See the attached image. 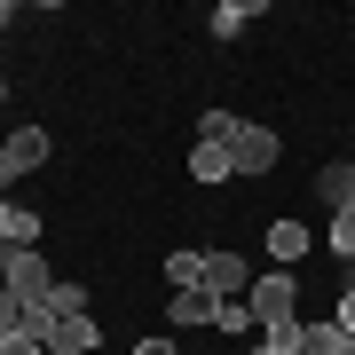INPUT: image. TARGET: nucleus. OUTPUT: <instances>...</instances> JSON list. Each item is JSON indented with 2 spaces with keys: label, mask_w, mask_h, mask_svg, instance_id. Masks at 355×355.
<instances>
[{
  "label": "nucleus",
  "mask_w": 355,
  "mask_h": 355,
  "mask_svg": "<svg viewBox=\"0 0 355 355\" xmlns=\"http://www.w3.org/2000/svg\"><path fill=\"white\" fill-rule=\"evenodd\" d=\"M300 253H308V229L300 221H268V261H277V268H300Z\"/></svg>",
  "instance_id": "6e6552de"
},
{
  "label": "nucleus",
  "mask_w": 355,
  "mask_h": 355,
  "mask_svg": "<svg viewBox=\"0 0 355 355\" xmlns=\"http://www.w3.org/2000/svg\"><path fill=\"white\" fill-rule=\"evenodd\" d=\"M245 308H253V324H261V331H292V324H300V277H292V268H277V277H253Z\"/></svg>",
  "instance_id": "f257e3e1"
},
{
  "label": "nucleus",
  "mask_w": 355,
  "mask_h": 355,
  "mask_svg": "<svg viewBox=\"0 0 355 355\" xmlns=\"http://www.w3.org/2000/svg\"><path fill=\"white\" fill-rule=\"evenodd\" d=\"M284 158V142H277V127H253L245 119L237 135H229V174H268V166Z\"/></svg>",
  "instance_id": "7ed1b4c3"
},
{
  "label": "nucleus",
  "mask_w": 355,
  "mask_h": 355,
  "mask_svg": "<svg viewBox=\"0 0 355 355\" xmlns=\"http://www.w3.org/2000/svg\"><path fill=\"white\" fill-rule=\"evenodd\" d=\"M245 355H300V324H292V331H253Z\"/></svg>",
  "instance_id": "2eb2a0df"
},
{
  "label": "nucleus",
  "mask_w": 355,
  "mask_h": 355,
  "mask_svg": "<svg viewBox=\"0 0 355 355\" xmlns=\"http://www.w3.org/2000/svg\"><path fill=\"white\" fill-rule=\"evenodd\" d=\"M253 16H261V0H221V8H214V32H221V40H237Z\"/></svg>",
  "instance_id": "ddd939ff"
},
{
  "label": "nucleus",
  "mask_w": 355,
  "mask_h": 355,
  "mask_svg": "<svg viewBox=\"0 0 355 355\" xmlns=\"http://www.w3.org/2000/svg\"><path fill=\"white\" fill-rule=\"evenodd\" d=\"M214 292L205 284H182V292H166V324H182V331H198V324H214Z\"/></svg>",
  "instance_id": "0eeeda50"
},
{
  "label": "nucleus",
  "mask_w": 355,
  "mask_h": 355,
  "mask_svg": "<svg viewBox=\"0 0 355 355\" xmlns=\"http://www.w3.org/2000/svg\"><path fill=\"white\" fill-rule=\"evenodd\" d=\"M316 198L331 205V214H347V205H355V166L340 158V166H324V174H316Z\"/></svg>",
  "instance_id": "1a4fd4ad"
},
{
  "label": "nucleus",
  "mask_w": 355,
  "mask_h": 355,
  "mask_svg": "<svg viewBox=\"0 0 355 355\" xmlns=\"http://www.w3.org/2000/svg\"><path fill=\"white\" fill-rule=\"evenodd\" d=\"M347 355H355V340H347Z\"/></svg>",
  "instance_id": "393cba45"
},
{
  "label": "nucleus",
  "mask_w": 355,
  "mask_h": 355,
  "mask_svg": "<svg viewBox=\"0 0 355 355\" xmlns=\"http://www.w3.org/2000/svg\"><path fill=\"white\" fill-rule=\"evenodd\" d=\"M331 324H340V331H347V340H355V284L340 292V308H331Z\"/></svg>",
  "instance_id": "412c9836"
},
{
  "label": "nucleus",
  "mask_w": 355,
  "mask_h": 355,
  "mask_svg": "<svg viewBox=\"0 0 355 355\" xmlns=\"http://www.w3.org/2000/svg\"><path fill=\"white\" fill-rule=\"evenodd\" d=\"M331 253L355 268V214H331Z\"/></svg>",
  "instance_id": "a211bd4d"
},
{
  "label": "nucleus",
  "mask_w": 355,
  "mask_h": 355,
  "mask_svg": "<svg viewBox=\"0 0 355 355\" xmlns=\"http://www.w3.org/2000/svg\"><path fill=\"white\" fill-rule=\"evenodd\" d=\"M0 355H48V340H32V331L16 324V331H0Z\"/></svg>",
  "instance_id": "6ab92c4d"
},
{
  "label": "nucleus",
  "mask_w": 355,
  "mask_h": 355,
  "mask_svg": "<svg viewBox=\"0 0 355 355\" xmlns=\"http://www.w3.org/2000/svg\"><path fill=\"white\" fill-rule=\"evenodd\" d=\"M0 284H8V292H16L24 308H40V300L55 292L48 261H40V245H8V253H0Z\"/></svg>",
  "instance_id": "f03ea898"
},
{
  "label": "nucleus",
  "mask_w": 355,
  "mask_h": 355,
  "mask_svg": "<svg viewBox=\"0 0 355 355\" xmlns=\"http://www.w3.org/2000/svg\"><path fill=\"white\" fill-rule=\"evenodd\" d=\"M190 182H205V190L229 182V142H198V150H190Z\"/></svg>",
  "instance_id": "9b49d317"
},
{
  "label": "nucleus",
  "mask_w": 355,
  "mask_h": 355,
  "mask_svg": "<svg viewBox=\"0 0 355 355\" xmlns=\"http://www.w3.org/2000/svg\"><path fill=\"white\" fill-rule=\"evenodd\" d=\"M135 355H174V340H135Z\"/></svg>",
  "instance_id": "4be33fe9"
},
{
  "label": "nucleus",
  "mask_w": 355,
  "mask_h": 355,
  "mask_svg": "<svg viewBox=\"0 0 355 355\" xmlns=\"http://www.w3.org/2000/svg\"><path fill=\"white\" fill-rule=\"evenodd\" d=\"M0 103H8V71H0Z\"/></svg>",
  "instance_id": "b1692460"
},
{
  "label": "nucleus",
  "mask_w": 355,
  "mask_h": 355,
  "mask_svg": "<svg viewBox=\"0 0 355 355\" xmlns=\"http://www.w3.org/2000/svg\"><path fill=\"white\" fill-rule=\"evenodd\" d=\"M347 214H355V205H347Z\"/></svg>",
  "instance_id": "bb28decb"
},
{
  "label": "nucleus",
  "mask_w": 355,
  "mask_h": 355,
  "mask_svg": "<svg viewBox=\"0 0 355 355\" xmlns=\"http://www.w3.org/2000/svg\"><path fill=\"white\" fill-rule=\"evenodd\" d=\"M166 284H205V245H174V253H166Z\"/></svg>",
  "instance_id": "9d476101"
},
{
  "label": "nucleus",
  "mask_w": 355,
  "mask_h": 355,
  "mask_svg": "<svg viewBox=\"0 0 355 355\" xmlns=\"http://www.w3.org/2000/svg\"><path fill=\"white\" fill-rule=\"evenodd\" d=\"M300 355H347V331L331 324V316L324 324H300Z\"/></svg>",
  "instance_id": "f8f14e48"
},
{
  "label": "nucleus",
  "mask_w": 355,
  "mask_h": 355,
  "mask_svg": "<svg viewBox=\"0 0 355 355\" xmlns=\"http://www.w3.org/2000/svg\"><path fill=\"white\" fill-rule=\"evenodd\" d=\"M55 316V308H48ZM103 347V331H95V316H55L48 324V355H95Z\"/></svg>",
  "instance_id": "423d86ee"
},
{
  "label": "nucleus",
  "mask_w": 355,
  "mask_h": 355,
  "mask_svg": "<svg viewBox=\"0 0 355 355\" xmlns=\"http://www.w3.org/2000/svg\"><path fill=\"white\" fill-rule=\"evenodd\" d=\"M214 331H229V340H253L261 324H253V308H245V300H221V308H214Z\"/></svg>",
  "instance_id": "4468645a"
},
{
  "label": "nucleus",
  "mask_w": 355,
  "mask_h": 355,
  "mask_svg": "<svg viewBox=\"0 0 355 355\" xmlns=\"http://www.w3.org/2000/svg\"><path fill=\"white\" fill-rule=\"evenodd\" d=\"M16 324H24V300H16L8 284H0V331H16Z\"/></svg>",
  "instance_id": "aec40b11"
},
{
  "label": "nucleus",
  "mask_w": 355,
  "mask_h": 355,
  "mask_svg": "<svg viewBox=\"0 0 355 355\" xmlns=\"http://www.w3.org/2000/svg\"><path fill=\"white\" fill-rule=\"evenodd\" d=\"M205 292H214V300H245V292H253L245 253H205Z\"/></svg>",
  "instance_id": "39448f33"
},
{
  "label": "nucleus",
  "mask_w": 355,
  "mask_h": 355,
  "mask_svg": "<svg viewBox=\"0 0 355 355\" xmlns=\"http://www.w3.org/2000/svg\"><path fill=\"white\" fill-rule=\"evenodd\" d=\"M8 24H16V0H0V32H8Z\"/></svg>",
  "instance_id": "5701e85b"
},
{
  "label": "nucleus",
  "mask_w": 355,
  "mask_h": 355,
  "mask_svg": "<svg viewBox=\"0 0 355 355\" xmlns=\"http://www.w3.org/2000/svg\"><path fill=\"white\" fill-rule=\"evenodd\" d=\"M32 166H48V135H40V127H16L8 142H0V198H8V182L32 174Z\"/></svg>",
  "instance_id": "20e7f679"
},
{
  "label": "nucleus",
  "mask_w": 355,
  "mask_h": 355,
  "mask_svg": "<svg viewBox=\"0 0 355 355\" xmlns=\"http://www.w3.org/2000/svg\"><path fill=\"white\" fill-rule=\"evenodd\" d=\"M347 166H355V150H347Z\"/></svg>",
  "instance_id": "a878e982"
},
{
  "label": "nucleus",
  "mask_w": 355,
  "mask_h": 355,
  "mask_svg": "<svg viewBox=\"0 0 355 355\" xmlns=\"http://www.w3.org/2000/svg\"><path fill=\"white\" fill-rule=\"evenodd\" d=\"M237 127H245V119H229V111H205V119H198V142H229Z\"/></svg>",
  "instance_id": "f3484780"
},
{
  "label": "nucleus",
  "mask_w": 355,
  "mask_h": 355,
  "mask_svg": "<svg viewBox=\"0 0 355 355\" xmlns=\"http://www.w3.org/2000/svg\"><path fill=\"white\" fill-rule=\"evenodd\" d=\"M48 308H55V316H87V292H79L71 277H55V292H48Z\"/></svg>",
  "instance_id": "dca6fc26"
},
{
  "label": "nucleus",
  "mask_w": 355,
  "mask_h": 355,
  "mask_svg": "<svg viewBox=\"0 0 355 355\" xmlns=\"http://www.w3.org/2000/svg\"><path fill=\"white\" fill-rule=\"evenodd\" d=\"M347 284H355V277H347Z\"/></svg>",
  "instance_id": "cd10ccee"
}]
</instances>
